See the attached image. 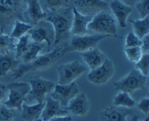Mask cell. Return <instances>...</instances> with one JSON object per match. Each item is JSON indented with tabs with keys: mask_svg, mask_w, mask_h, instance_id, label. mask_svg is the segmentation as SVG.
<instances>
[{
	"mask_svg": "<svg viewBox=\"0 0 149 121\" xmlns=\"http://www.w3.org/2000/svg\"><path fill=\"white\" fill-rule=\"evenodd\" d=\"M80 91L76 82L67 85L55 84L53 91L51 92L50 97L60 102L61 107L65 108L69 102L76 97Z\"/></svg>",
	"mask_w": 149,
	"mask_h": 121,
	"instance_id": "12",
	"label": "cell"
},
{
	"mask_svg": "<svg viewBox=\"0 0 149 121\" xmlns=\"http://www.w3.org/2000/svg\"><path fill=\"white\" fill-rule=\"evenodd\" d=\"M33 26L26 23V22L15 20L12 28L11 33H9L10 37L15 39H20L21 36H24L32 28Z\"/></svg>",
	"mask_w": 149,
	"mask_h": 121,
	"instance_id": "28",
	"label": "cell"
},
{
	"mask_svg": "<svg viewBox=\"0 0 149 121\" xmlns=\"http://www.w3.org/2000/svg\"><path fill=\"white\" fill-rule=\"evenodd\" d=\"M125 55L127 58L131 62L136 63L143 55L141 46H132V47H127L124 49Z\"/></svg>",
	"mask_w": 149,
	"mask_h": 121,
	"instance_id": "31",
	"label": "cell"
},
{
	"mask_svg": "<svg viewBox=\"0 0 149 121\" xmlns=\"http://www.w3.org/2000/svg\"><path fill=\"white\" fill-rule=\"evenodd\" d=\"M44 46H45V44L43 43H36V42L31 41L27 50L20 57L23 63H29L36 59L39 56V54L42 52V49H44Z\"/></svg>",
	"mask_w": 149,
	"mask_h": 121,
	"instance_id": "24",
	"label": "cell"
},
{
	"mask_svg": "<svg viewBox=\"0 0 149 121\" xmlns=\"http://www.w3.org/2000/svg\"><path fill=\"white\" fill-rule=\"evenodd\" d=\"M25 7L24 0H0V34L9 33L15 20L26 22Z\"/></svg>",
	"mask_w": 149,
	"mask_h": 121,
	"instance_id": "3",
	"label": "cell"
},
{
	"mask_svg": "<svg viewBox=\"0 0 149 121\" xmlns=\"http://www.w3.org/2000/svg\"><path fill=\"white\" fill-rule=\"evenodd\" d=\"M31 41V39L30 36L28 33H26V35L21 36L20 39H17V41L15 44V48L14 52L15 57L17 59H20L22 55L27 50Z\"/></svg>",
	"mask_w": 149,
	"mask_h": 121,
	"instance_id": "29",
	"label": "cell"
},
{
	"mask_svg": "<svg viewBox=\"0 0 149 121\" xmlns=\"http://www.w3.org/2000/svg\"><path fill=\"white\" fill-rule=\"evenodd\" d=\"M30 84L31 89L26 96V102L43 103L46 96L54 89L55 84L49 80L42 78H31L27 81Z\"/></svg>",
	"mask_w": 149,
	"mask_h": 121,
	"instance_id": "6",
	"label": "cell"
},
{
	"mask_svg": "<svg viewBox=\"0 0 149 121\" xmlns=\"http://www.w3.org/2000/svg\"><path fill=\"white\" fill-rule=\"evenodd\" d=\"M72 24L71 34L73 36H84L88 32L87 26L93 19V16L84 15L79 12L74 7H72Z\"/></svg>",
	"mask_w": 149,
	"mask_h": 121,
	"instance_id": "19",
	"label": "cell"
},
{
	"mask_svg": "<svg viewBox=\"0 0 149 121\" xmlns=\"http://www.w3.org/2000/svg\"><path fill=\"white\" fill-rule=\"evenodd\" d=\"M45 102L33 104H24L21 107V118L25 121H35L40 118Z\"/></svg>",
	"mask_w": 149,
	"mask_h": 121,
	"instance_id": "21",
	"label": "cell"
},
{
	"mask_svg": "<svg viewBox=\"0 0 149 121\" xmlns=\"http://www.w3.org/2000/svg\"><path fill=\"white\" fill-rule=\"evenodd\" d=\"M74 7L81 14L93 17L100 12L109 10V4L105 0H75Z\"/></svg>",
	"mask_w": 149,
	"mask_h": 121,
	"instance_id": "13",
	"label": "cell"
},
{
	"mask_svg": "<svg viewBox=\"0 0 149 121\" xmlns=\"http://www.w3.org/2000/svg\"><path fill=\"white\" fill-rule=\"evenodd\" d=\"M87 29L101 35H109L112 37L122 39L117 35L116 20L109 10L100 12L93 17L87 26Z\"/></svg>",
	"mask_w": 149,
	"mask_h": 121,
	"instance_id": "4",
	"label": "cell"
},
{
	"mask_svg": "<svg viewBox=\"0 0 149 121\" xmlns=\"http://www.w3.org/2000/svg\"><path fill=\"white\" fill-rule=\"evenodd\" d=\"M133 26V33L142 39L149 33V15L138 20H130Z\"/></svg>",
	"mask_w": 149,
	"mask_h": 121,
	"instance_id": "25",
	"label": "cell"
},
{
	"mask_svg": "<svg viewBox=\"0 0 149 121\" xmlns=\"http://www.w3.org/2000/svg\"><path fill=\"white\" fill-rule=\"evenodd\" d=\"M120 1H122V2H124L125 4L132 7V6L135 5V4L138 2V0H120Z\"/></svg>",
	"mask_w": 149,
	"mask_h": 121,
	"instance_id": "39",
	"label": "cell"
},
{
	"mask_svg": "<svg viewBox=\"0 0 149 121\" xmlns=\"http://www.w3.org/2000/svg\"><path fill=\"white\" fill-rule=\"evenodd\" d=\"M46 102L44 105L40 118L43 121H49L50 119L59 116L68 115V111L61 107L58 101L54 100L49 96L45 99Z\"/></svg>",
	"mask_w": 149,
	"mask_h": 121,
	"instance_id": "15",
	"label": "cell"
},
{
	"mask_svg": "<svg viewBox=\"0 0 149 121\" xmlns=\"http://www.w3.org/2000/svg\"><path fill=\"white\" fill-rule=\"evenodd\" d=\"M16 39L10 37L9 33L0 34V55L14 54Z\"/></svg>",
	"mask_w": 149,
	"mask_h": 121,
	"instance_id": "26",
	"label": "cell"
},
{
	"mask_svg": "<svg viewBox=\"0 0 149 121\" xmlns=\"http://www.w3.org/2000/svg\"><path fill=\"white\" fill-rule=\"evenodd\" d=\"M135 6L141 18L149 15V0H138Z\"/></svg>",
	"mask_w": 149,
	"mask_h": 121,
	"instance_id": "32",
	"label": "cell"
},
{
	"mask_svg": "<svg viewBox=\"0 0 149 121\" xmlns=\"http://www.w3.org/2000/svg\"><path fill=\"white\" fill-rule=\"evenodd\" d=\"M14 119L13 110L8 109L4 104H0V121H14Z\"/></svg>",
	"mask_w": 149,
	"mask_h": 121,
	"instance_id": "33",
	"label": "cell"
},
{
	"mask_svg": "<svg viewBox=\"0 0 149 121\" xmlns=\"http://www.w3.org/2000/svg\"><path fill=\"white\" fill-rule=\"evenodd\" d=\"M131 109L110 106L102 110L99 115L100 121H127L128 116L132 115Z\"/></svg>",
	"mask_w": 149,
	"mask_h": 121,
	"instance_id": "16",
	"label": "cell"
},
{
	"mask_svg": "<svg viewBox=\"0 0 149 121\" xmlns=\"http://www.w3.org/2000/svg\"><path fill=\"white\" fill-rule=\"evenodd\" d=\"M114 73L113 63L107 58L101 65L91 70L87 74V78L91 84L96 86H102L107 84L111 79Z\"/></svg>",
	"mask_w": 149,
	"mask_h": 121,
	"instance_id": "11",
	"label": "cell"
},
{
	"mask_svg": "<svg viewBox=\"0 0 149 121\" xmlns=\"http://www.w3.org/2000/svg\"><path fill=\"white\" fill-rule=\"evenodd\" d=\"M79 55L90 71L101 65L107 59L106 55L97 47L81 52Z\"/></svg>",
	"mask_w": 149,
	"mask_h": 121,
	"instance_id": "20",
	"label": "cell"
},
{
	"mask_svg": "<svg viewBox=\"0 0 149 121\" xmlns=\"http://www.w3.org/2000/svg\"><path fill=\"white\" fill-rule=\"evenodd\" d=\"M7 93V85L0 83V104H1L2 100L5 98L6 95Z\"/></svg>",
	"mask_w": 149,
	"mask_h": 121,
	"instance_id": "37",
	"label": "cell"
},
{
	"mask_svg": "<svg viewBox=\"0 0 149 121\" xmlns=\"http://www.w3.org/2000/svg\"><path fill=\"white\" fill-rule=\"evenodd\" d=\"M65 45L62 44L55 46L53 50L45 55H39L36 59L29 63H20L18 68L13 72V80L20 79L29 72L45 71L49 68L66 54Z\"/></svg>",
	"mask_w": 149,
	"mask_h": 121,
	"instance_id": "1",
	"label": "cell"
},
{
	"mask_svg": "<svg viewBox=\"0 0 149 121\" xmlns=\"http://www.w3.org/2000/svg\"><path fill=\"white\" fill-rule=\"evenodd\" d=\"M110 37L112 36L97 33L84 36H73L65 45V51L66 53L71 52H78L79 53L84 52L95 48L99 42L103 39Z\"/></svg>",
	"mask_w": 149,
	"mask_h": 121,
	"instance_id": "8",
	"label": "cell"
},
{
	"mask_svg": "<svg viewBox=\"0 0 149 121\" xmlns=\"http://www.w3.org/2000/svg\"><path fill=\"white\" fill-rule=\"evenodd\" d=\"M20 64V59L15 57L14 54L0 55V77H4L9 72H14Z\"/></svg>",
	"mask_w": 149,
	"mask_h": 121,
	"instance_id": "22",
	"label": "cell"
},
{
	"mask_svg": "<svg viewBox=\"0 0 149 121\" xmlns=\"http://www.w3.org/2000/svg\"><path fill=\"white\" fill-rule=\"evenodd\" d=\"M135 64V68L139 73L146 77L149 74V54H143L141 59Z\"/></svg>",
	"mask_w": 149,
	"mask_h": 121,
	"instance_id": "30",
	"label": "cell"
},
{
	"mask_svg": "<svg viewBox=\"0 0 149 121\" xmlns=\"http://www.w3.org/2000/svg\"><path fill=\"white\" fill-rule=\"evenodd\" d=\"M33 42L36 43H45L48 47V52L53 47L55 41V32L50 23L43 20L39 21L36 26H33L32 28L28 32Z\"/></svg>",
	"mask_w": 149,
	"mask_h": 121,
	"instance_id": "9",
	"label": "cell"
},
{
	"mask_svg": "<svg viewBox=\"0 0 149 121\" xmlns=\"http://www.w3.org/2000/svg\"><path fill=\"white\" fill-rule=\"evenodd\" d=\"M137 107L142 113L148 115L149 113V98L148 97H144L140 100L137 104Z\"/></svg>",
	"mask_w": 149,
	"mask_h": 121,
	"instance_id": "35",
	"label": "cell"
},
{
	"mask_svg": "<svg viewBox=\"0 0 149 121\" xmlns=\"http://www.w3.org/2000/svg\"><path fill=\"white\" fill-rule=\"evenodd\" d=\"M24 18L26 23L33 26L46 18L47 14L42 10L39 0H24Z\"/></svg>",
	"mask_w": 149,
	"mask_h": 121,
	"instance_id": "14",
	"label": "cell"
},
{
	"mask_svg": "<svg viewBox=\"0 0 149 121\" xmlns=\"http://www.w3.org/2000/svg\"><path fill=\"white\" fill-rule=\"evenodd\" d=\"M87 69L85 65L77 60L62 64L57 68L58 75V84L67 85L75 82L77 78L87 71Z\"/></svg>",
	"mask_w": 149,
	"mask_h": 121,
	"instance_id": "10",
	"label": "cell"
},
{
	"mask_svg": "<svg viewBox=\"0 0 149 121\" xmlns=\"http://www.w3.org/2000/svg\"><path fill=\"white\" fill-rule=\"evenodd\" d=\"M113 106L121 107H126V108L132 109L136 105L135 100L132 98L130 94L126 92L119 91L114 97H113Z\"/></svg>",
	"mask_w": 149,
	"mask_h": 121,
	"instance_id": "27",
	"label": "cell"
},
{
	"mask_svg": "<svg viewBox=\"0 0 149 121\" xmlns=\"http://www.w3.org/2000/svg\"><path fill=\"white\" fill-rule=\"evenodd\" d=\"M141 49L143 54H149V34L141 39Z\"/></svg>",
	"mask_w": 149,
	"mask_h": 121,
	"instance_id": "36",
	"label": "cell"
},
{
	"mask_svg": "<svg viewBox=\"0 0 149 121\" xmlns=\"http://www.w3.org/2000/svg\"><path fill=\"white\" fill-rule=\"evenodd\" d=\"M147 78L136 69H132L125 77L113 83L114 89L117 91L132 94L135 91L146 88Z\"/></svg>",
	"mask_w": 149,
	"mask_h": 121,
	"instance_id": "7",
	"label": "cell"
},
{
	"mask_svg": "<svg viewBox=\"0 0 149 121\" xmlns=\"http://www.w3.org/2000/svg\"><path fill=\"white\" fill-rule=\"evenodd\" d=\"M141 39H140L133 32H129L125 39V48L132 46H141Z\"/></svg>",
	"mask_w": 149,
	"mask_h": 121,
	"instance_id": "34",
	"label": "cell"
},
{
	"mask_svg": "<svg viewBox=\"0 0 149 121\" xmlns=\"http://www.w3.org/2000/svg\"><path fill=\"white\" fill-rule=\"evenodd\" d=\"M90 107V102L87 96L83 93H79L69 102L65 109L74 115L84 117L88 114Z\"/></svg>",
	"mask_w": 149,
	"mask_h": 121,
	"instance_id": "17",
	"label": "cell"
},
{
	"mask_svg": "<svg viewBox=\"0 0 149 121\" xmlns=\"http://www.w3.org/2000/svg\"><path fill=\"white\" fill-rule=\"evenodd\" d=\"M8 96L3 104L10 110L21 111L22 105L26 102V96L31 89L28 82H12L7 85Z\"/></svg>",
	"mask_w": 149,
	"mask_h": 121,
	"instance_id": "5",
	"label": "cell"
},
{
	"mask_svg": "<svg viewBox=\"0 0 149 121\" xmlns=\"http://www.w3.org/2000/svg\"><path fill=\"white\" fill-rule=\"evenodd\" d=\"M49 121H72V117L70 115L59 116V117L53 118Z\"/></svg>",
	"mask_w": 149,
	"mask_h": 121,
	"instance_id": "38",
	"label": "cell"
},
{
	"mask_svg": "<svg viewBox=\"0 0 149 121\" xmlns=\"http://www.w3.org/2000/svg\"><path fill=\"white\" fill-rule=\"evenodd\" d=\"M131 121H140L139 120V117H138V116H137V115H134L133 118H132V120H131ZM142 121H149V118H148V116L146 118L145 120H143Z\"/></svg>",
	"mask_w": 149,
	"mask_h": 121,
	"instance_id": "40",
	"label": "cell"
},
{
	"mask_svg": "<svg viewBox=\"0 0 149 121\" xmlns=\"http://www.w3.org/2000/svg\"><path fill=\"white\" fill-rule=\"evenodd\" d=\"M39 4L42 10L49 14L69 7V0H39Z\"/></svg>",
	"mask_w": 149,
	"mask_h": 121,
	"instance_id": "23",
	"label": "cell"
},
{
	"mask_svg": "<svg viewBox=\"0 0 149 121\" xmlns=\"http://www.w3.org/2000/svg\"><path fill=\"white\" fill-rule=\"evenodd\" d=\"M109 10L111 11L122 28H125L127 26V20L132 12V7L125 4L120 0H112L109 4Z\"/></svg>",
	"mask_w": 149,
	"mask_h": 121,
	"instance_id": "18",
	"label": "cell"
},
{
	"mask_svg": "<svg viewBox=\"0 0 149 121\" xmlns=\"http://www.w3.org/2000/svg\"><path fill=\"white\" fill-rule=\"evenodd\" d=\"M35 121H43V120H42L41 118H39V119H38V120H35Z\"/></svg>",
	"mask_w": 149,
	"mask_h": 121,
	"instance_id": "41",
	"label": "cell"
},
{
	"mask_svg": "<svg viewBox=\"0 0 149 121\" xmlns=\"http://www.w3.org/2000/svg\"><path fill=\"white\" fill-rule=\"evenodd\" d=\"M72 18V8L71 9L69 7L56 12L47 14L45 20L51 23L55 32L53 47L58 45L67 44L69 41Z\"/></svg>",
	"mask_w": 149,
	"mask_h": 121,
	"instance_id": "2",
	"label": "cell"
}]
</instances>
